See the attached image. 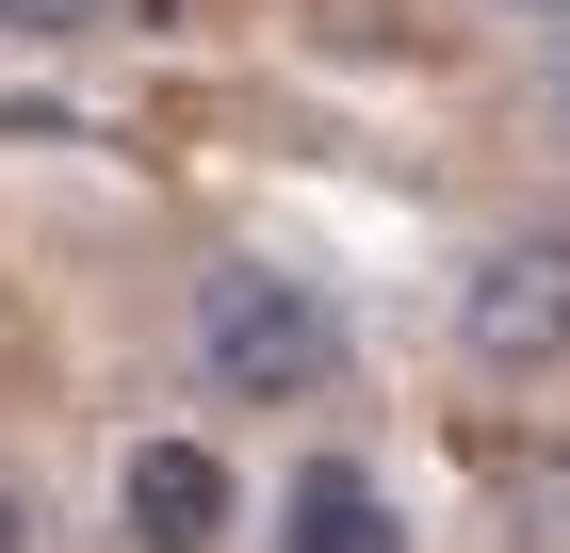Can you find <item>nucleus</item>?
<instances>
[{"label": "nucleus", "instance_id": "f03ea898", "mask_svg": "<svg viewBox=\"0 0 570 553\" xmlns=\"http://www.w3.org/2000/svg\"><path fill=\"white\" fill-rule=\"evenodd\" d=\"M456 358L505 391L570 375V228H505V245L456 277Z\"/></svg>", "mask_w": 570, "mask_h": 553}, {"label": "nucleus", "instance_id": "39448f33", "mask_svg": "<svg viewBox=\"0 0 570 553\" xmlns=\"http://www.w3.org/2000/svg\"><path fill=\"white\" fill-rule=\"evenodd\" d=\"M489 521H505V553H570V440L489 472Z\"/></svg>", "mask_w": 570, "mask_h": 553}, {"label": "nucleus", "instance_id": "7ed1b4c3", "mask_svg": "<svg viewBox=\"0 0 570 553\" xmlns=\"http://www.w3.org/2000/svg\"><path fill=\"white\" fill-rule=\"evenodd\" d=\"M115 505H131L147 553H213V537H228V456H213V440H131Z\"/></svg>", "mask_w": 570, "mask_h": 553}, {"label": "nucleus", "instance_id": "20e7f679", "mask_svg": "<svg viewBox=\"0 0 570 553\" xmlns=\"http://www.w3.org/2000/svg\"><path fill=\"white\" fill-rule=\"evenodd\" d=\"M277 553H407V521H392V488L375 472H294V505H277Z\"/></svg>", "mask_w": 570, "mask_h": 553}, {"label": "nucleus", "instance_id": "0eeeda50", "mask_svg": "<svg viewBox=\"0 0 570 553\" xmlns=\"http://www.w3.org/2000/svg\"><path fill=\"white\" fill-rule=\"evenodd\" d=\"M0 553H33V488H17V472H0Z\"/></svg>", "mask_w": 570, "mask_h": 553}, {"label": "nucleus", "instance_id": "f257e3e1", "mask_svg": "<svg viewBox=\"0 0 570 553\" xmlns=\"http://www.w3.org/2000/svg\"><path fill=\"white\" fill-rule=\"evenodd\" d=\"M196 375H213L228 407H309V391H343V309H326V277H294V260H213V277H196Z\"/></svg>", "mask_w": 570, "mask_h": 553}, {"label": "nucleus", "instance_id": "423d86ee", "mask_svg": "<svg viewBox=\"0 0 570 553\" xmlns=\"http://www.w3.org/2000/svg\"><path fill=\"white\" fill-rule=\"evenodd\" d=\"M115 17H131V0H0L17 49H82V33H115Z\"/></svg>", "mask_w": 570, "mask_h": 553}, {"label": "nucleus", "instance_id": "6e6552de", "mask_svg": "<svg viewBox=\"0 0 570 553\" xmlns=\"http://www.w3.org/2000/svg\"><path fill=\"white\" fill-rule=\"evenodd\" d=\"M554 130H570V33H554Z\"/></svg>", "mask_w": 570, "mask_h": 553}, {"label": "nucleus", "instance_id": "1a4fd4ad", "mask_svg": "<svg viewBox=\"0 0 570 553\" xmlns=\"http://www.w3.org/2000/svg\"><path fill=\"white\" fill-rule=\"evenodd\" d=\"M522 17H570V0H522Z\"/></svg>", "mask_w": 570, "mask_h": 553}]
</instances>
